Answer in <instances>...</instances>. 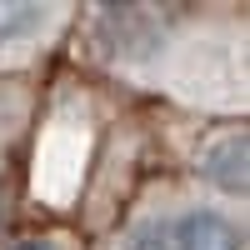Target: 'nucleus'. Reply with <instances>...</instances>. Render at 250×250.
Instances as JSON below:
<instances>
[{"label": "nucleus", "instance_id": "nucleus-1", "mask_svg": "<svg viewBox=\"0 0 250 250\" xmlns=\"http://www.w3.org/2000/svg\"><path fill=\"white\" fill-rule=\"evenodd\" d=\"M240 245L245 230L215 205H190L165 220V250H240Z\"/></svg>", "mask_w": 250, "mask_h": 250}, {"label": "nucleus", "instance_id": "nucleus-2", "mask_svg": "<svg viewBox=\"0 0 250 250\" xmlns=\"http://www.w3.org/2000/svg\"><path fill=\"white\" fill-rule=\"evenodd\" d=\"M100 35H105L115 50H125V55H145V50L160 45L165 15H150L145 5H110L100 15Z\"/></svg>", "mask_w": 250, "mask_h": 250}, {"label": "nucleus", "instance_id": "nucleus-3", "mask_svg": "<svg viewBox=\"0 0 250 250\" xmlns=\"http://www.w3.org/2000/svg\"><path fill=\"white\" fill-rule=\"evenodd\" d=\"M200 180H210L220 195H245V130H230L205 145Z\"/></svg>", "mask_w": 250, "mask_h": 250}, {"label": "nucleus", "instance_id": "nucleus-4", "mask_svg": "<svg viewBox=\"0 0 250 250\" xmlns=\"http://www.w3.org/2000/svg\"><path fill=\"white\" fill-rule=\"evenodd\" d=\"M55 25H60L55 5H0V55L45 40Z\"/></svg>", "mask_w": 250, "mask_h": 250}, {"label": "nucleus", "instance_id": "nucleus-5", "mask_svg": "<svg viewBox=\"0 0 250 250\" xmlns=\"http://www.w3.org/2000/svg\"><path fill=\"white\" fill-rule=\"evenodd\" d=\"M120 250H165V220H140V225H130Z\"/></svg>", "mask_w": 250, "mask_h": 250}, {"label": "nucleus", "instance_id": "nucleus-6", "mask_svg": "<svg viewBox=\"0 0 250 250\" xmlns=\"http://www.w3.org/2000/svg\"><path fill=\"white\" fill-rule=\"evenodd\" d=\"M5 250H55L50 240H15V245H5Z\"/></svg>", "mask_w": 250, "mask_h": 250}]
</instances>
